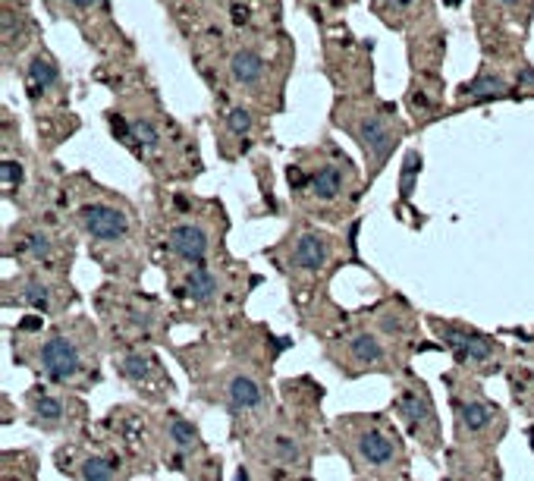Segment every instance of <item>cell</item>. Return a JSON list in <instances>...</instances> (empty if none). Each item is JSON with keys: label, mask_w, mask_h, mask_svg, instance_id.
I'll return each instance as SVG.
<instances>
[{"label": "cell", "mask_w": 534, "mask_h": 481, "mask_svg": "<svg viewBox=\"0 0 534 481\" xmlns=\"http://www.w3.org/2000/svg\"><path fill=\"white\" fill-rule=\"evenodd\" d=\"M38 358H42V368L51 381L70 384L82 375V356L70 337H51L38 352Z\"/></svg>", "instance_id": "6da1fadb"}, {"label": "cell", "mask_w": 534, "mask_h": 481, "mask_svg": "<svg viewBox=\"0 0 534 481\" xmlns=\"http://www.w3.org/2000/svg\"><path fill=\"white\" fill-rule=\"evenodd\" d=\"M79 223L94 239H120L129 230V218L110 205H85L79 211Z\"/></svg>", "instance_id": "7a4b0ae2"}, {"label": "cell", "mask_w": 534, "mask_h": 481, "mask_svg": "<svg viewBox=\"0 0 534 481\" xmlns=\"http://www.w3.org/2000/svg\"><path fill=\"white\" fill-rule=\"evenodd\" d=\"M355 135H358V142H362L364 154L371 158V164H374V170H381V164L387 161V154L393 151V145H396L393 130L383 123V117L368 113V117H362V123L355 126Z\"/></svg>", "instance_id": "3957f363"}, {"label": "cell", "mask_w": 534, "mask_h": 481, "mask_svg": "<svg viewBox=\"0 0 534 481\" xmlns=\"http://www.w3.org/2000/svg\"><path fill=\"white\" fill-rule=\"evenodd\" d=\"M440 334H443L446 346L459 356V362H488L493 356V343L484 340V337L465 334V330H456V327H443Z\"/></svg>", "instance_id": "277c9868"}, {"label": "cell", "mask_w": 534, "mask_h": 481, "mask_svg": "<svg viewBox=\"0 0 534 481\" xmlns=\"http://www.w3.org/2000/svg\"><path fill=\"white\" fill-rule=\"evenodd\" d=\"M170 249L182 261L198 264L208 255V236H205V230L195 227V223H182V227L170 230Z\"/></svg>", "instance_id": "5b68a950"}, {"label": "cell", "mask_w": 534, "mask_h": 481, "mask_svg": "<svg viewBox=\"0 0 534 481\" xmlns=\"http://www.w3.org/2000/svg\"><path fill=\"white\" fill-rule=\"evenodd\" d=\"M330 258V239L321 233H305L299 236V242H295L293 249V264L299 270H317L324 268Z\"/></svg>", "instance_id": "8992f818"}, {"label": "cell", "mask_w": 534, "mask_h": 481, "mask_svg": "<svg viewBox=\"0 0 534 481\" xmlns=\"http://www.w3.org/2000/svg\"><path fill=\"white\" fill-rule=\"evenodd\" d=\"M355 446H358V453H362V459L368 466H390V463H393V456H396L393 440L383 435V431H377V428L358 435V444Z\"/></svg>", "instance_id": "52a82bcc"}, {"label": "cell", "mask_w": 534, "mask_h": 481, "mask_svg": "<svg viewBox=\"0 0 534 481\" xmlns=\"http://www.w3.org/2000/svg\"><path fill=\"white\" fill-rule=\"evenodd\" d=\"M227 399L233 409H258V406L265 403V390H261V384L255 381V377L236 375V377H229V384H227Z\"/></svg>", "instance_id": "ba28073f"}, {"label": "cell", "mask_w": 534, "mask_h": 481, "mask_svg": "<svg viewBox=\"0 0 534 481\" xmlns=\"http://www.w3.org/2000/svg\"><path fill=\"white\" fill-rule=\"evenodd\" d=\"M229 76L236 85H258L265 76V60L255 51H236L229 60Z\"/></svg>", "instance_id": "9c48e42d"}, {"label": "cell", "mask_w": 534, "mask_h": 481, "mask_svg": "<svg viewBox=\"0 0 534 481\" xmlns=\"http://www.w3.org/2000/svg\"><path fill=\"white\" fill-rule=\"evenodd\" d=\"M186 293L192 296L195 302H211V299H217L220 283L208 268H195L186 274Z\"/></svg>", "instance_id": "30bf717a"}, {"label": "cell", "mask_w": 534, "mask_h": 481, "mask_svg": "<svg viewBox=\"0 0 534 481\" xmlns=\"http://www.w3.org/2000/svg\"><path fill=\"white\" fill-rule=\"evenodd\" d=\"M308 189H312V195H314V199H321V201L336 199V195H340V189H343V173H340V167H333V164L321 167V170L312 176Z\"/></svg>", "instance_id": "8fae6325"}, {"label": "cell", "mask_w": 534, "mask_h": 481, "mask_svg": "<svg viewBox=\"0 0 534 481\" xmlns=\"http://www.w3.org/2000/svg\"><path fill=\"white\" fill-rule=\"evenodd\" d=\"M29 406H32V416H35V422L44 425V428H53V425L63 422V403H60L57 396L32 394Z\"/></svg>", "instance_id": "7c38bea8"}, {"label": "cell", "mask_w": 534, "mask_h": 481, "mask_svg": "<svg viewBox=\"0 0 534 481\" xmlns=\"http://www.w3.org/2000/svg\"><path fill=\"white\" fill-rule=\"evenodd\" d=\"M349 352H352V358L358 365H377L383 362V346L377 337L371 334H358L352 337V343H349Z\"/></svg>", "instance_id": "4fadbf2b"}, {"label": "cell", "mask_w": 534, "mask_h": 481, "mask_svg": "<svg viewBox=\"0 0 534 481\" xmlns=\"http://www.w3.org/2000/svg\"><path fill=\"white\" fill-rule=\"evenodd\" d=\"M167 435H170L173 444H177L179 450H186V453L198 450V444H201L198 431H195L192 425H189L186 418H179V416H170V422H167Z\"/></svg>", "instance_id": "5bb4252c"}, {"label": "cell", "mask_w": 534, "mask_h": 481, "mask_svg": "<svg viewBox=\"0 0 534 481\" xmlns=\"http://www.w3.org/2000/svg\"><path fill=\"white\" fill-rule=\"evenodd\" d=\"M29 82H32L35 92L38 88H42V92L44 88H51L53 82H57V66H53L47 57H35L32 60V66H29Z\"/></svg>", "instance_id": "9a60e30c"}, {"label": "cell", "mask_w": 534, "mask_h": 481, "mask_svg": "<svg viewBox=\"0 0 534 481\" xmlns=\"http://www.w3.org/2000/svg\"><path fill=\"white\" fill-rule=\"evenodd\" d=\"M506 92V82L500 76H490V73H484V76H478L475 82H471L469 88H465V94H471V98H493V94H503Z\"/></svg>", "instance_id": "2e32d148"}, {"label": "cell", "mask_w": 534, "mask_h": 481, "mask_svg": "<svg viewBox=\"0 0 534 481\" xmlns=\"http://www.w3.org/2000/svg\"><path fill=\"white\" fill-rule=\"evenodd\" d=\"M488 422H490V409L484 403H478V399H469V403L462 406V425L469 431H481V428H488Z\"/></svg>", "instance_id": "e0dca14e"}, {"label": "cell", "mask_w": 534, "mask_h": 481, "mask_svg": "<svg viewBox=\"0 0 534 481\" xmlns=\"http://www.w3.org/2000/svg\"><path fill=\"white\" fill-rule=\"evenodd\" d=\"M129 139H132V142H139L141 148H158V142H160V132L154 130V123H151V120H145V117H135L132 123H129Z\"/></svg>", "instance_id": "ac0fdd59"}, {"label": "cell", "mask_w": 534, "mask_h": 481, "mask_svg": "<svg viewBox=\"0 0 534 481\" xmlns=\"http://www.w3.org/2000/svg\"><path fill=\"white\" fill-rule=\"evenodd\" d=\"M82 481H113V466L104 456H89L82 463Z\"/></svg>", "instance_id": "d6986e66"}, {"label": "cell", "mask_w": 534, "mask_h": 481, "mask_svg": "<svg viewBox=\"0 0 534 481\" xmlns=\"http://www.w3.org/2000/svg\"><path fill=\"white\" fill-rule=\"evenodd\" d=\"M274 453H276V459L286 463V466H293V463H299L302 459V446L295 444V440H289V437H276L274 440Z\"/></svg>", "instance_id": "ffe728a7"}, {"label": "cell", "mask_w": 534, "mask_h": 481, "mask_svg": "<svg viewBox=\"0 0 534 481\" xmlns=\"http://www.w3.org/2000/svg\"><path fill=\"white\" fill-rule=\"evenodd\" d=\"M418 167H421V158H418V151H409V158H405V164H402V182H400L402 195H412V182H415Z\"/></svg>", "instance_id": "44dd1931"}, {"label": "cell", "mask_w": 534, "mask_h": 481, "mask_svg": "<svg viewBox=\"0 0 534 481\" xmlns=\"http://www.w3.org/2000/svg\"><path fill=\"white\" fill-rule=\"evenodd\" d=\"M25 252L32 255V258H47V255H51V239H47V236H42V233H32L29 236V242H25Z\"/></svg>", "instance_id": "7402d4cb"}, {"label": "cell", "mask_w": 534, "mask_h": 481, "mask_svg": "<svg viewBox=\"0 0 534 481\" xmlns=\"http://www.w3.org/2000/svg\"><path fill=\"white\" fill-rule=\"evenodd\" d=\"M227 126H229V130H233L236 135H242V132H248V130H252V117H248V111L236 107V111H229Z\"/></svg>", "instance_id": "603a6c76"}, {"label": "cell", "mask_w": 534, "mask_h": 481, "mask_svg": "<svg viewBox=\"0 0 534 481\" xmlns=\"http://www.w3.org/2000/svg\"><path fill=\"white\" fill-rule=\"evenodd\" d=\"M23 299L32 302V306H38V308H47V289L38 287V283H29V293H25Z\"/></svg>", "instance_id": "cb8c5ba5"}, {"label": "cell", "mask_w": 534, "mask_h": 481, "mask_svg": "<svg viewBox=\"0 0 534 481\" xmlns=\"http://www.w3.org/2000/svg\"><path fill=\"white\" fill-rule=\"evenodd\" d=\"M19 176H23V170H19V164L6 161V164H4V189H13V180L19 182Z\"/></svg>", "instance_id": "d4e9b609"}, {"label": "cell", "mask_w": 534, "mask_h": 481, "mask_svg": "<svg viewBox=\"0 0 534 481\" xmlns=\"http://www.w3.org/2000/svg\"><path fill=\"white\" fill-rule=\"evenodd\" d=\"M70 4H72V6H79V10H85V6H91L94 0H70Z\"/></svg>", "instance_id": "484cf974"}, {"label": "cell", "mask_w": 534, "mask_h": 481, "mask_svg": "<svg viewBox=\"0 0 534 481\" xmlns=\"http://www.w3.org/2000/svg\"><path fill=\"white\" fill-rule=\"evenodd\" d=\"M500 4H506V6H516V4H519V0H500Z\"/></svg>", "instance_id": "4316f807"}]
</instances>
